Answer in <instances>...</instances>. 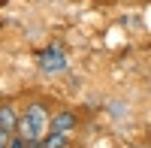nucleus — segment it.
<instances>
[{
	"label": "nucleus",
	"mask_w": 151,
	"mask_h": 148,
	"mask_svg": "<svg viewBox=\"0 0 151 148\" xmlns=\"http://www.w3.org/2000/svg\"><path fill=\"white\" fill-rule=\"evenodd\" d=\"M27 148H45V142H42V139H30Z\"/></svg>",
	"instance_id": "8"
},
{
	"label": "nucleus",
	"mask_w": 151,
	"mask_h": 148,
	"mask_svg": "<svg viewBox=\"0 0 151 148\" xmlns=\"http://www.w3.org/2000/svg\"><path fill=\"white\" fill-rule=\"evenodd\" d=\"M40 67H42V73H60V70H67V57L60 55L58 45H48L40 52Z\"/></svg>",
	"instance_id": "3"
},
{
	"label": "nucleus",
	"mask_w": 151,
	"mask_h": 148,
	"mask_svg": "<svg viewBox=\"0 0 151 148\" xmlns=\"http://www.w3.org/2000/svg\"><path fill=\"white\" fill-rule=\"evenodd\" d=\"M48 130L52 133H76L79 130V115L73 112V109H58V112L52 115V124H48Z\"/></svg>",
	"instance_id": "2"
},
{
	"label": "nucleus",
	"mask_w": 151,
	"mask_h": 148,
	"mask_svg": "<svg viewBox=\"0 0 151 148\" xmlns=\"http://www.w3.org/2000/svg\"><path fill=\"white\" fill-rule=\"evenodd\" d=\"M15 136H21V139H27V142H30V139H40V136H36V130H33V124H30V121L24 118V115L18 118V127H15Z\"/></svg>",
	"instance_id": "6"
},
{
	"label": "nucleus",
	"mask_w": 151,
	"mask_h": 148,
	"mask_svg": "<svg viewBox=\"0 0 151 148\" xmlns=\"http://www.w3.org/2000/svg\"><path fill=\"white\" fill-rule=\"evenodd\" d=\"M18 112L12 109V103H0V130H6V133H15L18 127Z\"/></svg>",
	"instance_id": "4"
},
{
	"label": "nucleus",
	"mask_w": 151,
	"mask_h": 148,
	"mask_svg": "<svg viewBox=\"0 0 151 148\" xmlns=\"http://www.w3.org/2000/svg\"><path fill=\"white\" fill-rule=\"evenodd\" d=\"M9 148H27V139H21V136H15V133H12V139H9Z\"/></svg>",
	"instance_id": "7"
},
{
	"label": "nucleus",
	"mask_w": 151,
	"mask_h": 148,
	"mask_svg": "<svg viewBox=\"0 0 151 148\" xmlns=\"http://www.w3.org/2000/svg\"><path fill=\"white\" fill-rule=\"evenodd\" d=\"M24 118L33 124V130H36V136H40V139L48 133V124H52V112H48V106H45L42 100L27 103V109H24Z\"/></svg>",
	"instance_id": "1"
},
{
	"label": "nucleus",
	"mask_w": 151,
	"mask_h": 148,
	"mask_svg": "<svg viewBox=\"0 0 151 148\" xmlns=\"http://www.w3.org/2000/svg\"><path fill=\"white\" fill-rule=\"evenodd\" d=\"M42 142H45V148H70V136L67 133H52L48 130L42 136Z\"/></svg>",
	"instance_id": "5"
}]
</instances>
